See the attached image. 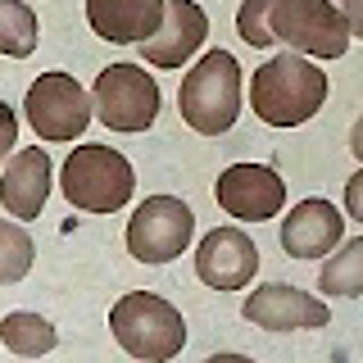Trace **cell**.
Returning <instances> with one entry per match:
<instances>
[{
    "instance_id": "obj_20",
    "label": "cell",
    "mask_w": 363,
    "mask_h": 363,
    "mask_svg": "<svg viewBox=\"0 0 363 363\" xmlns=\"http://www.w3.org/2000/svg\"><path fill=\"white\" fill-rule=\"evenodd\" d=\"M272 5L277 0H241V9H236V32H241L245 45H255V50H268L272 41Z\"/></svg>"
},
{
    "instance_id": "obj_1",
    "label": "cell",
    "mask_w": 363,
    "mask_h": 363,
    "mask_svg": "<svg viewBox=\"0 0 363 363\" xmlns=\"http://www.w3.org/2000/svg\"><path fill=\"white\" fill-rule=\"evenodd\" d=\"M250 105L268 128H300L327 105V73L309 55L281 50L250 77Z\"/></svg>"
},
{
    "instance_id": "obj_24",
    "label": "cell",
    "mask_w": 363,
    "mask_h": 363,
    "mask_svg": "<svg viewBox=\"0 0 363 363\" xmlns=\"http://www.w3.org/2000/svg\"><path fill=\"white\" fill-rule=\"evenodd\" d=\"M350 150H354V155L363 159V118L354 123V132H350Z\"/></svg>"
},
{
    "instance_id": "obj_12",
    "label": "cell",
    "mask_w": 363,
    "mask_h": 363,
    "mask_svg": "<svg viewBox=\"0 0 363 363\" xmlns=\"http://www.w3.org/2000/svg\"><path fill=\"white\" fill-rule=\"evenodd\" d=\"M204 37H209V14L196 0H168L164 23H159L150 41H141V55L155 68H182L204 45Z\"/></svg>"
},
{
    "instance_id": "obj_3",
    "label": "cell",
    "mask_w": 363,
    "mask_h": 363,
    "mask_svg": "<svg viewBox=\"0 0 363 363\" xmlns=\"http://www.w3.org/2000/svg\"><path fill=\"white\" fill-rule=\"evenodd\" d=\"M109 332L132 359H145V363L177 359L182 345H186V323H182V313L155 291L118 295L113 309H109Z\"/></svg>"
},
{
    "instance_id": "obj_23",
    "label": "cell",
    "mask_w": 363,
    "mask_h": 363,
    "mask_svg": "<svg viewBox=\"0 0 363 363\" xmlns=\"http://www.w3.org/2000/svg\"><path fill=\"white\" fill-rule=\"evenodd\" d=\"M340 14L350 23V37H363V0H340Z\"/></svg>"
},
{
    "instance_id": "obj_2",
    "label": "cell",
    "mask_w": 363,
    "mask_h": 363,
    "mask_svg": "<svg viewBox=\"0 0 363 363\" xmlns=\"http://www.w3.org/2000/svg\"><path fill=\"white\" fill-rule=\"evenodd\" d=\"M182 123L200 136H223L241 118V64L232 50H204L177 86Z\"/></svg>"
},
{
    "instance_id": "obj_19",
    "label": "cell",
    "mask_w": 363,
    "mask_h": 363,
    "mask_svg": "<svg viewBox=\"0 0 363 363\" xmlns=\"http://www.w3.org/2000/svg\"><path fill=\"white\" fill-rule=\"evenodd\" d=\"M32 259H37V245H32L28 227L18 218H0V286H14L28 277Z\"/></svg>"
},
{
    "instance_id": "obj_9",
    "label": "cell",
    "mask_w": 363,
    "mask_h": 363,
    "mask_svg": "<svg viewBox=\"0 0 363 363\" xmlns=\"http://www.w3.org/2000/svg\"><path fill=\"white\" fill-rule=\"evenodd\" d=\"M213 200L227 218L241 223H264L277 218L281 204H286V182L272 173L268 164H232L218 173V186H213Z\"/></svg>"
},
{
    "instance_id": "obj_13",
    "label": "cell",
    "mask_w": 363,
    "mask_h": 363,
    "mask_svg": "<svg viewBox=\"0 0 363 363\" xmlns=\"http://www.w3.org/2000/svg\"><path fill=\"white\" fill-rule=\"evenodd\" d=\"M340 236H345V218L323 196L291 204V213L281 218V250L291 259H323L340 245Z\"/></svg>"
},
{
    "instance_id": "obj_7",
    "label": "cell",
    "mask_w": 363,
    "mask_h": 363,
    "mask_svg": "<svg viewBox=\"0 0 363 363\" xmlns=\"http://www.w3.org/2000/svg\"><path fill=\"white\" fill-rule=\"evenodd\" d=\"M196 236V213L177 196H150L128 218V255L136 264H173Z\"/></svg>"
},
{
    "instance_id": "obj_18",
    "label": "cell",
    "mask_w": 363,
    "mask_h": 363,
    "mask_svg": "<svg viewBox=\"0 0 363 363\" xmlns=\"http://www.w3.org/2000/svg\"><path fill=\"white\" fill-rule=\"evenodd\" d=\"M41 41L37 9L28 0H0V55L9 60H28Z\"/></svg>"
},
{
    "instance_id": "obj_10",
    "label": "cell",
    "mask_w": 363,
    "mask_h": 363,
    "mask_svg": "<svg viewBox=\"0 0 363 363\" xmlns=\"http://www.w3.org/2000/svg\"><path fill=\"white\" fill-rule=\"evenodd\" d=\"M245 323L264 327V332H313V327H327L332 313H327V300L300 291V286H286V281H264L245 295L241 304Z\"/></svg>"
},
{
    "instance_id": "obj_15",
    "label": "cell",
    "mask_w": 363,
    "mask_h": 363,
    "mask_svg": "<svg viewBox=\"0 0 363 363\" xmlns=\"http://www.w3.org/2000/svg\"><path fill=\"white\" fill-rule=\"evenodd\" d=\"M168 0H86V23L96 37H105L113 45H132V41H150L164 23Z\"/></svg>"
},
{
    "instance_id": "obj_22",
    "label": "cell",
    "mask_w": 363,
    "mask_h": 363,
    "mask_svg": "<svg viewBox=\"0 0 363 363\" xmlns=\"http://www.w3.org/2000/svg\"><path fill=\"white\" fill-rule=\"evenodd\" d=\"M345 213H350L354 223H363V168L345 182Z\"/></svg>"
},
{
    "instance_id": "obj_14",
    "label": "cell",
    "mask_w": 363,
    "mask_h": 363,
    "mask_svg": "<svg viewBox=\"0 0 363 363\" xmlns=\"http://www.w3.org/2000/svg\"><path fill=\"white\" fill-rule=\"evenodd\" d=\"M50 155L41 150V145H23L18 155H9L5 173H0V204H5L9 218L28 223L37 218L45 209V200H50Z\"/></svg>"
},
{
    "instance_id": "obj_21",
    "label": "cell",
    "mask_w": 363,
    "mask_h": 363,
    "mask_svg": "<svg viewBox=\"0 0 363 363\" xmlns=\"http://www.w3.org/2000/svg\"><path fill=\"white\" fill-rule=\"evenodd\" d=\"M14 145H18V118H14V109L0 100V159L14 150Z\"/></svg>"
},
{
    "instance_id": "obj_16",
    "label": "cell",
    "mask_w": 363,
    "mask_h": 363,
    "mask_svg": "<svg viewBox=\"0 0 363 363\" xmlns=\"http://www.w3.org/2000/svg\"><path fill=\"white\" fill-rule=\"evenodd\" d=\"M0 340H5L9 354H23V359H37V354H50L55 345H60V336H55V323L32 309H14L0 318Z\"/></svg>"
},
{
    "instance_id": "obj_17",
    "label": "cell",
    "mask_w": 363,
    "mask_h": 363,
    "mask_svg": "<svg viewBox=\"0 0 363 363\" xmlns=\"http://www.w3.org/2000/svg\"><path fill=\"white\" fill-rule=\"evenodd\" d=\"M318 291H323V300H359L363 295V236L327 255L323 272H318Z\"/></svg>"
},
{
    "instance_id": "obj_8",
    "label": "cell",
    "mask_w": 363,
    "mask_h": 363,
    "mask_svg": "<svg viewBox=\"0 0 363 363\" xmlns=\"http://www.w3.org/2000/svg\"><path fill=\"white\" fill-rule=\"evenodd\" d=\"M23 109H28V123L41 141H73L96 118V105H91V96L73 73H41L28 86Z\"/></svg>"
},
{
    "instance_id": "obj_11",
    "label": "cell",
    "mask_w": 363,
    "mask_h": 363,
    "mask_svg": "<svg viewBox=\"0 0 363 363\" xmlns=\"http://www.w3.org/2000/svg\"><path fill=\"white\" fill-rule=\"evenodd\" d=\"M259 272V245L241 227H213L196 245V277L213 291H245Z\"/></svg>"
},
{
    "instance_id": "obj_5",
    "label": "cell",
    "mask_w": 363,
    "mask_h": 363,
    "mask_svg": "<svg viewBox=\"0 0 363 363\" xmlns=\"http://www.w3.org/2000/svg\"><path fill=\"white\" fill-rule=\"evenodd\" d=\"M272 37L309 60H340L350 50V23L332 0H277Z\"/></svg>"
},
{
    "instance_id": "obj_6",
    "label": "cell",
    "mask_w": 363,
    "mask_h": 363,
    "mask_svg": "<svg viewBox=\"0 0 363 363\" xmlns=\"http://www.w3.org/2000/svg\"><path fill=\"white\" fill-rule=\"evenodd\" d=\"M91 105L109 132H145L159 113V82L141 64H109L100 68L96 86H91Z\"/></svg>"
},
{
    "instance_id": "obj_4",
    "label": "cell",
    "mask_w": 363,
    "mask_h": 363,
    "mask_svg": "<svg viewBox=\"0 0 363 363\" xmlns=\"http://www.w3.org/2000/svg\"><path fill=\"white\" fill-rule=\"evenodd\" d=\"M60 191L82 213H118L136 191V173L113 145H73L60 173Z\"/></svg>"
}]
</instances>
